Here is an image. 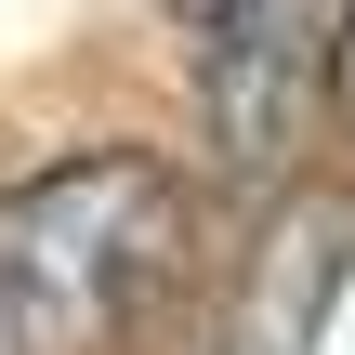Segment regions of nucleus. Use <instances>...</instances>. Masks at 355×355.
Masks as SVG:
<instances>
[{"label": "nucleus", "instance_id": "f257e3e1", "mask_svg": "<svg viewBox=\"0 0 355 355\" xmlns=\"http://www.w3.org/2000/svg\"><path fill=\"white\" fill-rule=\"evenodd\" d=\"M198 277V184L145 145H79L0 198V329L26 355H132Z\"/></svg>", "mask_w": 355, "mask_h": 355}, {"label": "nucleus", "instance_id": "f03ea898", "mask_svg": "<svg viewBox=\"0 0 355 355\" xmlns=\"http://www.w3.org/2000/svg\"><path fill=\"white\" fill-rule=\"evenodd\" d=\"M198 92H211V145L237 171H290L303 119H316V13L303 0H250L198 40Z\"/></svg>", "mask_w": 355, "mask_h": 355}, {"label": "nucleus", "instance_id": "7ed1b4c3", "mask_svg": "<svg viewBox=\"0 0 355 355\" xmlns=\"http://www.w3.org/2000/svg\"><path fill=\"white\" fill-rule=\"evenodd\" d=\"M329 92H343V119H355V13H343V40H329Z\"/></svg>", "mask_w": 355, "mask_h": 355}, {"label": "nucleus", "instance_id": "20e7f679", "mask_svg": "<svg viewBox=\"0 0 355 355\" xmlns=\"http://www.w3.org/2000/svg\"><path fill=\"white\" fill-rule=\"evenodd\" d=\"M158 13H184V26H224V13H250V0H158Z\"/></svg>", "mask_w": 355, "mask_h": 355}]
</instances>
